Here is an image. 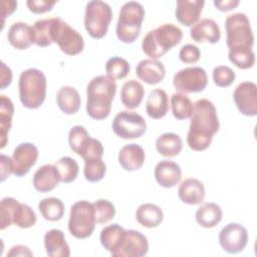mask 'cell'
I'll list each match as a JSON object with an SVG mask.
<instances>
[{
  "mask_svg": "<svg viewBox=\"0 0 257 257\" xmlns=\"http://www.w3.org/2000/svg\"><path fill=\"white\" fill-rule=\"evenodd\" d=\"M227 46L229 50L252 49L254 36L250 20L244 13L229 15L225 21Z\"/></svg>",
  "mask_w": 257,
  "mask_h": 257,
  "instance_id": "obj_6",
  "label": "cell"
},
{
  "mask_svg": "<svg viewBox=\"0 0 257 257\" xmlns=\"http://www.w3.org/2000/svg\"><path fill=\"white\" fill-rule=\"evenodd\" d=\"M146 110L148 115L154 119L164 117L169 110V98L167 92L161 88L152 90L147 99Z\"/></svg>",
  "mask_w": 257,
  "mask_h": 257,
  "instance_id": "obj_25",
  "label": "cell"
},
{
  "mask_svg": "<svg viewBox=\"0 0 257 257\" xmlns=\"http://www.w3.org/2000/svg\"><path fill=\"white\" fill-rule=\"evenodd\" d=\"M112 18L110 6L100 0L89 1L85 6L84 27L87 33L94 39L105 36Z\"/></svg>",
  "mask_w": 257,
  "mask_h": 257,
  "instance_id": "obj_8",
  "label": "cell"
},
{
  "mask_svg": "<svg viewBox=\"0 0 257 257\" xmlns=\"http://www.w3.org/2000/svg\"><path fill=\"white\" fill-rule=\"evenodd\" d=\"M14 106L9 97L1 95L0 97V148L3 149L7 143V135L11 128Z\"/></svg>",
  "mask_w": 257,
  "mask_h": 257,
  "instance_id": "obj_32",
  "label": "cell"
},
{
  "mask_svg": "<svg viewBox=\"0 0 257 257\" xmlns=\"http://www.w3.org/2000/svg\"><path fill=\"white\" fill-rule=\"evenodd\" d=\"M53 43L67 55H76L84 48V41L80 33L70 27L61 18L55 17L53 28Z\"/></svg>",
  "mask_w": 257,
  "mask_h": 257,
  "instance_id": "obj_9",
  "label": "cell"
},
{
  "mask_svg": "<svg viewBox=\"0 0 257 257\" xmlns=\"http://www.w3.org/2000/svg\"><path fill=\"white\" fill-rule=\"evenodd\" d=\"M19 202L11 197H5L1 200L0 210H1V226L0 229L4 230L5 228L13 224L15 210Z\"/></svg>",
  "mask_w": 257,
  "mask_h": 257,
  "instance_id": "obj_42",
  "label": "cell"
},
{
  "mask_svg": "<svg viewBox=\"0 0 257 257\" xmlns=\"http://www.w3.org/2000/svg\"><path fill=\"white\" fill-rule=\"evenodd\" d=\"M208 83L207 73L200 66L186 67L179 70L173 78L174 87L182 93L203 91Z\"/></svg>",
  "mask_w": 257,
  "mask_h": 257,
  "instance_id": "obj_11",
  "label": "cell"
},
{
  "mask_svg": "<svg viewBox=\"0 0 257 257\" xmlns=\"http://www.w3.org/2000/svg\"><path fill=\"white\" fill-rule=\"evenodd\" d=\"M146 155L144 149L137 144L123 146L118 153V163L125 171H137L145 163Z\"/></svg>",
  "mask_w": 257,
  "mask_h": 257,
  "instance_id": "obj_22",
  "label": "cell"
},
{
  "mask_svg": "<svg viewBox=\"0 0 257 257\" xmlns=\"http://www.w3.org/2000/svg\"><path fill=\"white\" fill-rule=\"evenodd\" d=\"M38 159V150L31 143H22L18 145L12 155L13 174L16 177L26 175Z\"/></svg>",
  "mask_w": 257,
  "mask_h": 257,
  "instance_id": "obj_15",
  "label": "cell"
},
{
  "mask_svg": "<svg viewBox=\"0 0 257 257\" xmlns=\"http://www.w3.org/2000/svg\"><path fill=\"white\" fill-rule=\"evenodd\" d=\"M60 181L55 165L46 164L40 167L33 176V186L36 191L45 193L53 190Z\"/></svg>",
  "mask_w": 257,
  "mask_h": 257,
  "instance_id": "obj_21",
  "label": "cell"
},
{
  "mask_svg": "<svg viewBox=\"0 0 257 257\" xmlns=\"http://www.w3.org/2000/svg\"><path fill=\"white\" fill-rule=\"evenodd\" d=\"M19 98L23 106L27 108H38L46 96V77L37 68L23 70L18 81Z\"/></svg>",
  "mask_w": 257,
  "mask_h": 257,
  "instance_id": "obj_4",
  "label": "cell"
},
{
  "mask_svg": "<svg viewBox=\"0 0 257 257\" xmlns=\"http://www.w3.org/2000/svg\"><path fill=\"white\" fill-rule=\"evenodd\" d=\"M93 203L85 200L75 202L70 209L68 231L77 239L89 237L95 227Z\"/></svg>",
  "mask_w": 257,
  "mask_h": 257,
  "instance_id": "obj_7",
  "label": "cell"
},
{
  "mask_svg": "<svg viewBox=\"0 0 257 257\" xmlns=\"http://www.w3.org/2000/svg\"><path fill=\"white\" fill-rule=\"evenodd\" d=\"M116 91L115 80L108 75L93 77L86 88V112L96 120L108 116Z\"/></svg>",
  "mask_w": 257,
  "mask_h": 257,
  "instance_id": "obj_2",
  "label": "cell"
},
{
  "mask_svg": "<svg viewBox=\"0 0 257 257\" xmlns=\"http://www.w3.org/2000/svg\"><path fill=\"white\" fill-rule=\"evenodd\" d=\"M233 98L238 110L246 116L257 114V86L252 81L238 84L234 90Z\"/></svg>",
  "mask_w": 257,
  "mask_h": 257,
  "instance_id": "obj_13",
  "label": "cell"
},
{
  "mask_svg": "<svg viewBox=\"0 0 257 257\" xmlns=\"http://www.w3.org/2000/svg\"><path fill=\"white\" fill-rule=\"evenodd\" d=\"M190 118L191 123L187 135L189 148L196 152L208 149L214 135L220 127L215 105L207 98L198 99L194 103L193 113Z\"/></svg>",
  "mask_w": 257,
  "mask_h": 257,
  "instance_id": "obj_1",
  "label": "cell"
},
{
  "mask_svg": "<svg viewBox=\"0 0 257 257\" xmlns=\"http://www.w3.org/2000/svg\"><path fill=\"white\" fill-rule=\"evenodd\" d=\"M201 57L199 48L194 44L184 45L179 52V58L184 63H196Z\"/></svg>",
  "mask_w": 257,
  "mask_h": 257,
  "instance_id": "obj_46",
  "label": "cell"
},
{
  "mask_svg": "<svg viewBox=\"0 0 257 257\" xmlns=\"http://www.w3.org/2000/svg\"><path fill=\"white\" fill-rule=\"evenodd\" d=\"M190 35L196 42L206 40L210 43H217L220 40L221 32L219 25L214 19L204 18L192 26Z\"/></svg>",
  "mask_w": 257,
  "mask_h": 257,
  "instance_id": "obj_19",
  "label": "cell"
},
{
  "mask_svg": "<svg viewBox=\"0 0 257 257\" xmlns=\"http://www.w3.org/2000/svg\"><path fill=\"white\" fill-rule=\"evenodd\" d=\"M213 3L218 10L223 11V12H227L232 9H235L239 5L238 0H225V1H216L215 0Z\"/></svg>",
  "mask_w": 257,
  "mask_h": 257,
  "instance_id": "obj_50",
  "label": "cell"
},
{
  "mask_svg": "<svg viewBox=\"0 0 257 257\" xmlns=\"http://www.w3.org/2000/svg\"><path fill=\"white\" fill-rule=\"evenodd\" d=\"M144 18L145 9L140 2H125L120 8L115 28L118 40L123 43L134 42L140 35Z\"/></svg>",
  "mask_w": 257,
  "mask_h": 257,
  "instance_id": "obj_5",
  "label": "cell"
},
{
  "mask_svg": "<svg viewBox=\"0 0 257 257\" xmlns=\"http://www.w3.org/2000/svg\"><path fill=\"white\" fill-rule=\"evenodd\" d=\"M17 7V2L16 1H2V19H3V23L4 20L7 16L11 15Z\"/></svg>",
  "mask_w": 257,
  "mask_h": 257,
  "instance_id": "obj_52",
  "label": "cell"
},
{
  "mask_svg": "<svg viewBox=\"0 0 257 257\" xmlns=\"http://www.w3.org/2000/svg\"><path fill=\"white\" fill-rule=\"evenodd\" d=\"M229 60L238 68L248 69L255 63V54L252 49L229 50Z\"/></svg>",
  "mask_w": 257,
  "mask_h": 257,
  "instance_id": "obj_40",
  "label": "cell"
},
{
  "mask_svg": "<svg viewBox=\"0 0 257 257\" xmlns=\"http://www.w3.org/2000/svg\"><path fill=\"white\" fill-rule=\"evenodd\" d=\"M58 174L60 176V181L62 183H71L73 182L79 172V167L77 162L70 157H62L54 164Z\"/></svg>",
  "mask_w": 257,
  "mask_h": 257,
  "instance_id": "obj_36",
  "label": "cell"
},
{
  "mask_svg": "<svg viewBox=\"0 0 257 257\" xmlns=\"http://www.w3.org/2000/svg\"><path fill=\"white\" fill-rule=\"evenodd\" d=\"M136 74L144 82L154 85L164 79L166 69L164 64L158 59L149 58L139 62L136 67Z\"/></svg>",
  "mask_w": 257,
  "mask_h": 257,
  "instance_id": "obj_17",
  "label": "cell"
},
{
  "mask_svg": "<svg viewBox=\"0 0 257 257\" xmlns=\"http://www.w3.org/2000/svg\"><path fill=\"white\" fill-rule=\"evenodd\" d=\"M89 138V135L84 126L82 125H74L70 128L68 133V144L70 149L77 154L80 147L83 145V143L86 141V139Z\"/></svg>",
  "mask_w": 257,
  "mask_h": 257,
  "instance_id": "obj_45",
  "label": "cell"
},
{
  "mask_svg": "<svg viewBox=\"0 0 257 257\" xmlns=\"http://www.w3.org/2000/svg\"><path fill=\"white\" fill-rule=\"evenodd\" d=\"M38 210L45 220L51 222L60 220L64 215V205L62 201L54 197L42 199L38 204Z\"/></svg>",
  "mask_w": 257,
  "mask_h": 257,
  "instance_id": "obj_34",
  "label": "cell"
},
{
  "mask_svg": "<svg viewBox=\"0 0 257 257\" xmlns=\"http://www.w3.org/2000/svg\"><path fill=\"white\" fill-rule=\"evenodd\" d=\"M56 103L64 113L74 114L80 108L81 99L78 91L74 87L64 85L56 93Z\"/></svg>",
  "mask_w": 257,
  "mask_h": 257,
  "instance_id": "obj_26",
  "label": "cell"
},
{
  "mask_svg": "<svg viewBox=\"0 0 257 257\" xmlns=\"http://www.w3.org/2000/svg\"><path fill=\"white\" fill-rule=\"evenodd\" d=\"M0 162H1V182L5 181L10 174H13V164H12V158H9L5 155L0 156Z\"/></svg>",
  "mask_w": 257,
  "mask_h": 257,
  "instance_id": "obj_48",
  "label": "cell"
},
{
  "mask_svg": "<svg viewBox=\"0 0 257 257\" xmlns=\"http://www.w3.org/2000/svg\"><path fill=\"white\" fill-rule=\"evenodd\" d=\"M95 222L98 224H104L110 221L115 216L114 205L104 199H99L93 203Z\"/></svg>",
  "mask_w": 257,
  "mask_h": 257,
  "instance_id": "obj_41",
  "label": "cell"
},
{
  "mask_svg": "<svg viewBox=\"0 0 257 257\" xmlns=\"http://www.w3.org/2000/svg\"><path fill=\"white\" fill-rule=\"evenodd\" d=\"M56 1H49V0H28L26 2V5L28 9L35 14L44 13L47 11H50Z\"/></svg>",
  "mask_w": 257,
  "mask_h": 257,
  "instance_id": "obj_47",
  "label": "cell"
},
{
  "mask_svg": "<svg viewBox=\"0 0 257 257\" xmlns=\"http://www.w3.org/2000/svg\"><path fill=\"white\" fill-rule=\"evenodd\" d=\"M219 243L224 251L235 254L244 250L248 243V232L238 223H230L219 233Z\"/></svg>",
  "mask_w": 257,
  "mask_h": 257,
  "instance_id": "obj_12",
  "label": "cell"
},
{
  "mask_svg": "<svg viewBox=\"0 0 257 257\" xmlns=\"http://www.w3.org/2000/svg\"><path fill=\"white\" fill-rule=\"evenodd\" d=\"M33 253L30 249L24 245H16L11 247L10 251L7 253V257L11 256H32Z\"/></svg>",
  "mask_w": 257,
  "mask_h": 257,
  "instance_id": "obj_51",
  "label": "cell"
},
{
  "mask_svg": "<svg viewBox=\"0 0 257 257\" xmlns=\"http://www.w3.org/2000/svg\"><path fill=\"white\" fill-rule=\"evenodd\" d=\"M149 251L147 237L136 230H125L119 248L113 257H142Z\"/></svg>",
  "mask_w": 257,
  "mask_h": 257,
  "instance_id": "obj_14",
  "label": "cell"
},
{
  "mask_svg": "<svg viewBox=\"0 0 257 257\" xmlns=\"http://www.w3.org/2000/svg\"><path fill=\"white\" fill-rule=\"evenodd\" d=\"M171 107L173 115L177 119L190 118L193 113L194 103L191 101L189 96L182 92L174 93L171 97Z\"/></svg>",
  "mask_w": 257,
  "mask_h": 257,
  "instance_id": "obj_35",
  "label": "cell"
},
{
  "mask_svg": "<svg viewBox=\"0 0 257 257\" xmlns=\"http://www.w3.org/2000/svg\"><path fill=\"white\" fill-rule=\"evenodd\" d=\"M44 247L50 257L70 256V249L65 241L64 233L59 229H51L45 233Z\"/></svg>",
  "mask_w": 257,
  "mask_h": 257,
  "instance_id": "obj_23",
  "label": "cell"
},
{
  "mask_svg": "<svg viewBox=\"0 0 257 257\" xmlns=\"http://www.w3.org/2000/svg\"><path fill=\"white\" fill-rule=\"evenodd\" d=\"M7 38L14 48L18 50L27 49L34 43L33 27L25 22H15L9 27Z\"/></svg>",
  "mask_w": 257,
  "mask_h": 257,
  "instance_id": "obj_20",
  "label": "cell"
},
{
  "mask_svg": "<svg viewBox=\"0 0 257 257\" xmlns=\"http://www.w3.org/2000/svg\"><path fill=\"white\" fill-rule=\"evenodd\" d=\"M106 75L113 79L124 78L130 72L128 62L121 57L113 56L110 57L105 63Z\"/></svg>",
  "mask_w": 257,
  "mask_h": 257,
  "instance_id": "obj_38",
  "label": "cell"
},
{
  "mask_svg": "<svg viewBox=\"0 0 257 257\" xmlns=\"http://www.w3.org/2000/svg\"><path fill=\"white\" fill-rule=\"evenodd\" d=\"M178 196L186 204L197 205L204 201L205 187L198 179H186L179 187Z\"/></svg>",
  "mask_w": 257,
  "mask_h": 257,
  "instance_id": "obj_24",
  "label": "cell"
},
{
  "mask_svg": "<svg viewBox=\"0 0 257 257\" xmlns=\"http://www.w3.org/2000/svg\"><path fill=\"white\" fill-rule=\"evenodd\" d=\"M183 38V31L178 26L166 23L151 30L144 37L142 48L152 59L165 55L170 49L179 44Z\"/></svg>",
  "mask_w": 257,
  "mask_h": 257,
  "instance_id": "obj_3",
  "label": "cell"
},
{
  "mask_svg": "<svg viewBox=\"0 0 257 257\" xmlns=\"http://www.w3.org/2000/svg\"><path fill=\"white\" fill-rule=\"evenodd\" d=\"M36 223L35 212L26 204L19 203L14 214L13 224L16 226L26 229L32 227Z\"/></svg>",
  "mask_w": 257,
  "mask_h": 257,
  "instance_id": "obj_39",
  "label": "cell"
},
{
  "mask_svg": "<svg viewBox=\"0 0 257 257\" xmlns=\"http://www.w3.org/2000/svg\"><path fill=\"white\" fill-rule=\"evenodd\" d=\"M54 18L40 19L37 20L33 27L34 44L40 47H46L53 43V28H54Z\"/></svg>",
  "mask_w": 257,
  "mask_h": 257,
  "instance_id": "obj_33",
  "label": "cell"
},
{
  "mask_svg": "<svg viewBox=\"0 0 257 257\" xmlns=\"http://www.w3.org/2000/svg\"><path fill=\"white\" fill-rule=\"evenodd\" d=\"M12 80V71L9 66H7L3 61L1 62V75H0V87L4 89L8 85H10Z\"/></svg>",
  "mask_w": 257,
  "mask_h": 257,
  "instance_id": "obj_49",
  "label": "cell"
},
{
  "mask_svg": "<svg viewBox=\"0 0 257 257\" xmlns=\"http://www.w3.org/2000/svg\"><path fill=\"white\" fill-rule=\"evenodd\" d=\"M124 233L125 229H123L120 225L116 223L108 225L104 227L100 232V243L104 247V249H106L113 256L120 246Z\"/></svg>",
  "mask_w": 257,
  "mask_h": 257,
  "instance_id": "obj_30",
  "label": "cell"
},
{
  "mask_svg": "<svg viewBox=\"0 0 257 257\" xmlns=\"http://www.w3.org/2000/svg\"><path fill=\"white\" fill-rule=\"evenodd\" d=\"M154 174L158 184L164 188L175 187L181 181L182 177L180 166L169 160H164L158 163Z\"/></svg>",
  "mask_w": 257,
  "mask_h": 257,
  "instance_id": "obj_18",
  "label": "cell"
},
{
  "mask_svg": "<svg viewBox=\"0 0 257 257\" xmlns=\"http://www.w3.org/2000/svg\"><path fill=\"white\" fill-rule=\"evenodd\" d=\"M144 94L145 89L142 83L135 79H131L123 83L120 91V99L126 108L134 109L140 106Z\"/></svg>",
  "mask_w": 257,
  "mask_h": 257,
  "instance_id": "obj_29",
  "label": "cell"
},
{
  "mask_svg": "<svg viewBox=\"0 0 257 257\" xmlns=\"http://www.w3.org/2000/svg\"><path fill=\"white\" fill-rule=\"evenodd\" d=\"M77 155L80 156L84 161L95 158H102L103 147L98 140L89 137L80 147V149L77 152Z\"/></svg>",
  "mask_w": 257,
  "mask_h": 257,
  "instance_id": "obj_43",
  "label": "cell"
},
{
  "mask_svg": "<svg viewBox=\"0 0 257 257\" xmlns=\"http://www.w3.org/2000/svg\"><path fill=\"white\" fill-rule=\"evenodd\" d=\"M205 2L203 0H179L176 5V18L185 26H193L200 18Z\"/></svg>",
  "mask_w": 257,
  "mask_h": 257,
  "instance_id": "obj_16",
  "label": "cell"
},
{
  "mask_svg": "<svg viewBox=\"0 0 257 257\" xmlns=\"http://www.w3.org/2000/svg\"><path fill=\"white\" fill-rule=\"evenodd\" d=\"M111 126L113 133L124 140L141 138L147 130L145 118L141 114L128 110L119 111L114 116Z\"/></svg>",
  "mask_w": 257,
  "mask_h": 257,
  "instance_id": "obj_10",
  "label": "cell"
},
{
  "mask_svg": "<svg viewBox=\"0 0 257 257\" xmlns=\"http://www.w3.org/2000/svg\"><path fill=\"white\" fill-rule=\"evenodd\" d=\"M235 77L236 75L234 70L229 66L219 65L216 66L213 70L214 83L220 87L230 86L234 82Z\"/></svg>",
  "mask_w": 257,
  "mask_h": 257,
  "instance_id": "obj_44",
  "label": "cell"
},
{
  "mask_svg": "<svg viewBox=\"0 0 257 257\" xmlns=\"http://www.w3.org/2000/svg\"><path fill=\"white\" fill-rule=\"evenodd\" d=\"M106 172V166L101 158H95L84 161V178L90 183L100 181Z\"/></svg>",
  "mask_w": 257,
  "mask_h": 257,
  "instance_id": "obj_37",
  "label": "cell"
},
{
  "mask_svg": "<svg viewBox=\"0 0 257 257\" xmlns=\"http://www.w3.org/2000/svg\"><path fill=\"white\" fill-rule=\"evenodd\" d=\"M156 149L164 157H176L183 149V141L177 134L165 133L156 140Z\"/></svg>",
  "mask_w": 257,
  "mask_h": 257,
  "instance_id": "obj_31",
  "label": "cell"
},
{
  "mask_svg": "<svg viewBox=\"0 0 257 257\" xmlns=\"http://www.w3.org/2000/svg\"><path fill=\"white\" fill-rule=\"evenodd\" d=\"M222 209L213 202H208L201 205L196 211V221L204 228H213L222 220Z\"/></svg>",
  "mask_w": 257,
  "mask_h": 257,
  "instance_id": "obj_27",
  "label": "cell"
},
{
  "mask_svg": "<svg viewBox=\"0 0 257 257\" xmlns=\"http://www.w3.org/2000/svg\"><path fill=\"white\" fill-rule=\"evenodd\" d=\"M137 221L146 228H156L164 220V213L162 209L155 204H142L136 213Z\"/></svg>",
  "mask_w": 257,
  "mask_h": 257,
  "instance_id": "obj_28",
  "label": "cell"
}]
</instances>
